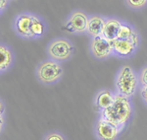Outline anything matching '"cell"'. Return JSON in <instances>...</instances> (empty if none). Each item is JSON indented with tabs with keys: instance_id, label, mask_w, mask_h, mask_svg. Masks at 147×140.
Masks as SVG:
<instances>
[{
	"instance_id": "obj_1",
	"label": "cell",
	"mask_w": 147,
	"mask_h": 140,
	"mask_svg": "<svg viewBox=\"0 0 147 140\" xmlns=\"http://www.w3.org/2000/svg\"><path fill=\"white\" fill-rule=\"evenodd\" d=\"M130 113L131 110L127 98L122 95H117L112 105L103 110V117L114 124L121 125L129 120Z\"/></svg>"
},
{
	"instance_id": "obj_2",
	"label": "cell",
	"mask_w": 147,
	"mask_h": 140,
	"mask_svg": "<svg viewBox=\"0 0 147 140\" xmlns=\"http://www.w3.org/2000/svg\"><path fill=\"white\" fill-rule=\"evenodd\" d=\"M117 86L120 93L124 96H132L136 92V78L131 68L125 66L118 77Z\"/></svg>"
},
{
	"instance_id": "obj_3",
	"label": "cell",
	"mask_w": 147,
	"mask_h": 140,
	"mask_svg": "<svg viewBox=\"0 0 147 140\" xmlns=\"http://www.w3.org/2000/svg\"><path fill=\"white\" fill-rule=\"evenodd\" d=\"M62 67L56 62L53 61H46L39 66L37 70L38 78L44 83L55 82L60 76L62 75Z\"/></svg>"
},
{
	"instance_id": "obj_4",
	"label": "cell",
	"mask_w": 147,
	"mask_h": 140,
	"mask_svg": "<svg viewBox=\"0 0 147 140\" xmlns=\"http://www.w3.org/2000/svg\"><path fill=\"white\" fill-rule=\"evenodd\" d=\"M73 47L67 41L59 40L52 42L49 46V54L53 59L56 60H65L72 54Z\"/></svg>"
},
{
	"instance_id": "obj_5",
	"label": "cell",
	"mask_w": 147,
	"mask_h": 140,
	"mask_svg": "<svg viewBox=\"0 0 147 140\" xmlns=\"http://www.w3.org/2000/svg\"><path fill=\"white\" fill-rule=\"evenodd\" d=\"M91 49L94 55L98 58H104L108 56L113 51V46L111 44V42L109 40L105 39L102 36H97L94 38L91 44Z\"/></svg>"
},
{
	"instance_id": "obj_6",
	"label": "cell",
	"mask_w": 147,
	"mask_h": 140,
	"mask_svg": "<svg viewBox=\"0 0 147 140\" xmlns=\"http://www.w3.org/2000/svg\"><path fill=\"white\" fill-rule=\"evenodd\" d=\"M137 41H138V39H137V36L136 35L130 40L116 39L114 41H110V42L113 46V49L116 53L123 56H127L134 51V47L137 44Z\"/></svg>"
},
{
	"instance_id": "obj_7",
	"label": "cell",
	"mask_w": 147,
	"mask_h": 140,
	"mask_svg": "<svg viewBox=\"0 0 147 140\" xmlns=\"http://www.w3.org/2000/svg\"><path fill=\"white\" fill-rule=\"evenodd\" d=\"M117 126L118 125L114 124L113 122L103 118L97 124V134L100 138L103 139H114L118 134Z\"/></svg>"
},
{
	"instance_id": "obj_8",
	"label": "cell",
	"mask_w": 147,
	"mask_h": 140,
	"mask_svg": "<svg viewBox=\"0 0 147 140\" xmlns=\"http://www.w3.org/2000/svg\"><path fill=\"white\" fill-rule=\"evenodd\" d=\"M88 26V20L86 16L82 12H77L72 16L70 22L67 25V29L71 32L77 31V32H84L87 29Z\"/></svg>"
},
{
	"instance_id": "obj_9",
	"label": "cell",
	"mask_w": 147,
	"mask_h": 140,
	"mask_svg": "<svg viewBox=\"0 0 147 140\" xmlns=\"http://www.w3.org/2000/svg\"><path fill=\"white\" fill-rule=\"evenodd\" d=\"M121 27V23L117 20H109L105 23L104 26L103 36L105 39L109 41H114V40L118 39V34H119V30Z\"/></svg>"
},
{
	"instance_id": "obj_10",
	"label": "cell",
	"mask_w": 147,
	"mask_h": 140,
	"mask_svg": "<svg viewBox=\"0 0 147 140\" xmlns=\"http://www.w3.org/2000/svg\"><path fill=\"white\" fill-rule=\"evenodd\" d=\"M104 26H105V22L103 21V19L100 17H93L90 19V21H88L87 31L90 35L97 37L102 35Z\"/></svg>"
},
{
	"instance_id": "obj_11",
	"label": "cell",
	"mask_w": 147,
	"mask_h": 140,
	"mask_svg": "<svg viewBox=\"0 0 147 140\" xmlns=\"http://www.w3.org/2000/svg\"><path fill=\"white\" fill-rule=\"evenodd\" d=\"M32 17L30 16H21L17 20V29L20 34L24 36H32L30 26H32Z\"/></svg>"
},
{
	"instance_id": "obj_12",
	"label": "cell",
	"mask_w": 147,
	"mask_h": 140,
	"mask_svg": "<svg viewBox=\"0 0 147 140\" xmlns=\"http://www.w3.org/2000/svg\"><path fill=\"white\" fill-rule=\"evenodd\" d=\"M113 102H114V98L112 95H111V93L108 91H105V92H102V93L99 95L98 98H97L96 103L99 108L105 110V109L109 108V107L112 105Z\"/></svg>"
},
{
	"instance_id": "obj_13",
	"label": "cell",
	"mask_w": 147,
	"mask_h": 140,
	"mask_svg": "<svg viewBox=\"0 0 147 140\" xmlns=\"http://www.w3.org/2000/svg\"><path fill=\"white\" fill-rule=\"evenodd\" d=\"M12 62L11 53L4 46L0 47V69L2 71L8 68Z\"/></svg>"
},
{
	"instance_id": "obj_14",
	"label": "cell",
	"mask_w": 147,
	"mask_h": 140,
	"mask_svg": "<svg viewBox=\"0 0 147 140\" xmlns=\"http://www.w3.org/2000/svg\"><path fill=\"white\" fill-rule=\"evenodd\" d=\"M134 32L130 29L129 27L125 25H121L120 30H119V34H118V39L121 40H130L134 37Z\"/></svg>"
},
{
	"instance_id": "obj_15",
	"label": "cell",
	"mask_w": 147,
	"mask_h": 140,
	"mask_svg": "<svg viewBox=\"0 0 147 140\" xmlns=\"http://www.w3.org/2000/svg\"><path fill=\"white\" fill-rule=\"evenodd\" d=\"M30 32H32V35H35V36H39L43 33V26H42L41 22H40L38 19L32 17Z\"/></svg>"
},
{
	"instance_id": "obj_16",
	"label": "cell",
	"mask_w": 147,
	"mask_h": 140,
	"mask_svg": "<svg viewBox=\"0 0 147 140\" xmlns=\"http://www.w3.org/2000/svg\"><path fill=\"white\" fill-rule=\"evenodd\" d=\"M127 2L134 8H140L143 5H145L146 0H127Z\"/></svg>"
},
{
	"instance_id": "obj_17",
	"label": "cell",
	"mask_w": 147,
	"mask_h": 140,
	"mask_svg": "<svg viewBox=\"0 0 147 140\" xmlns=\"http://www.w3.org/2000/svg\"><path fill=\"white\" fill-rule=\"evenodd\" d=\"M140 82L143 84V86L147 85V67L142 70L140 75Z\"/></svg>"
},
{
	"instance_id": "obj_18",
	"label": "cell",
	"mask_w": 147,
	"mask_h": 140,
	"mask_svg": "<svg viewBox=\"0 0 147 140\" xmlns=\"http://www.w3.org/2000/svg\"><path fill=\"white\" fill-rule=\"evenodd\" d=\"M47 139L48 140H62L63 138L59 134H51L50 136L47 137Z\"/></svg>"
},
{
	"instance_id": "obj_19",
	"label": "cell",
	"mask_w": 147,
	"mask_h": 140,
	"mask_svg": "<svg viewBox=\"0 0 147 140\" xmlns=\"http://www.w3.org/2000/svg\"><path fill=\"white\" fill-rule=\"evenodd\" d=\"M141 94H142V97H143V99L147 102V85H145V86L143 87Z\"/></svg>"
},
{
	"instance_id": "obj_20",
	"label": "cell",
	"mask_w": 147,
	"mask_h": 140,
	"mask_svg": "<svg viewBox=\"0 0 147 140\" xmlns=\"http://www.w3.org/2000/svg\"><path fill=\"white\" fill-rule=\"evenodd\" d=\"M0 1H1L0 2V3H1L0 4V7H1V9H4L6 6V0H0Z\"/></svg>"
}]
</instances>
